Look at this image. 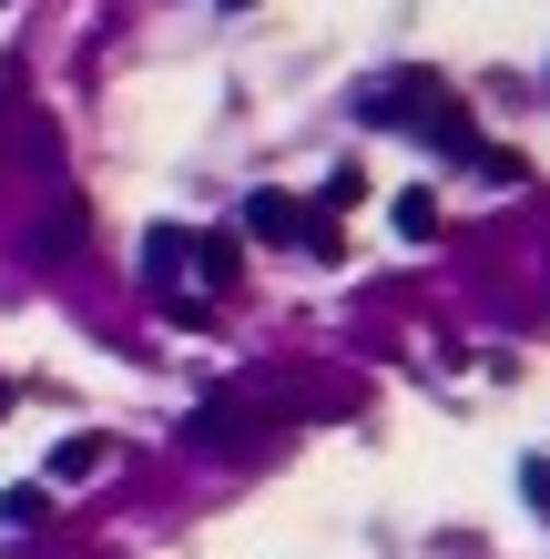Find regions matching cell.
<instances>
[{"mask_svg": "<svg viewBox=\"0 0 550 559\" xmlns=\"http://www.w3.org/2000/svg\"><path fill=\"white\" fill-rule=\"evenodd\" d=\"M316 204H327V214H347V204H367V163H337V174L316 183Z\"/></svg>", "mask_w": 550, "mask_h": 559, "instance_id": "52a82bcc", "label": "cell"}, {"mask_svg": "<svg viewBox=\"0 0 550 559\" xmlns=\"http://www.w3.org/2000/svg\"><path fill=\"white\" fill-rule=\"evenodd\" d=\"M224 11H255V0H224Z\"/></svg>", "mask_w": 550, "mask_h": 559, "instance_id": "7c38bea8", "label": "cell"}, {"mask_svg": "<svg viewBox=\"0 0 550 559\" xmlns=\"http://www.w3.org/2000/svg\"><path fill=\"white\" fill-rule=\"evenodd\" d=\"M0 417H11V367H0Z\"/></svg>", "mask_w": 550, "mask_h": 559, "instance_id": "8fae6325", "label": "cell"}, {"mask_svg": "<svg viewBox=\"0 0 550 559\" xmlns=\"http://www.w3.org/2000/svg\"><path fill=\"white\" fill-rule=\"evenodd\" d=\"M245 235H266V245H306L316 254V265H337V224H316L306 204H285V193H255V204H245Z\"/></svg>", "mask_w": 550, "mask_h": 559, "instance_id": "7a4b0ae2", "label": "cell"}, {"mask_svg": "<svg viewBox=\"0 0 550 559\" xmlns=\"http://www.w3.org/2000/svg\"><path fill=\"white\" fill-rule=\"evenodd\" d=\"M520 488H530V509L550 519V457H530V468H520Z\"/></svg>", "mask_w": 550, "mask_h": 559, "instance_id": "30bf717a", "label": "cell"}, {"mask_svg": "<svg viewBox=\"0 0 550 559\" xmlns=\"http://www.w3.org/2000/svg\"><path fill=\"white\" fill-rule=\"evenodd\" d=\"M194 265H204V285L224 295V285H245V245L235 235H194Z\"/></svg>", "mask_w": 550, "mask_h": 559, "instance_id": "5b68a950", "label": "cell"}, {"mask_svg": "<svg viewBox=\"0 0 550 559\" xmlns=\"http://www.w3.org/2000/svg\"><path fill=\"white\" fill-rule=\"evenodd\" d=\"M398 235H408V245L438 235V193H398Z\"/></svg>", "mask_w": 550, "mask_h": 559, "instance_id": "9c48e42d", "label": "cell"}, {"mask_svg": "<svg viewBox=\"0 0 550 559\" xmlns=\"http://www.w3.org/2000/svg\"><path fill=\"white\" fill-rule=\"evenodd\" d=\"M459 163H469V174H479V183H490V193H510V183H530V163H520V153H510V143H469Z\"/></svg>", "mask_w": 550, "mask_h": 559, "instance_id": "277c9868", "label": "cell"}, {"mask_svg": "<svg viewBox=\"0 0 550 559\" xmlns=\"http://www.w3.org/2000/svg\"><path fill=\"white\" fill-rule=\"evenodd\" d=\"M184 265H194V235L153 224V235H143V285H153V306H174L184 325H204V295H184Z\"/></svg>", "mask_w": 550, "mask_h": 559, "instance_id": "3957f363", "label": "cell"}, {"mask_svg": "<svg viewBox=\"0 0 550 559\" xmlns=\"http://www.w3.org/2000/svg\"><path fill=\"white\" fill-rule=\"evenodd\" d=\"M42 519H51V488H42V478L0 488V530H42Z\"/></svg>", "mask_w": 550, "mask_h": 559, "instance_id": "8992f818", "label": "cell"}, {"mask_svg": "<svg viewBox=\"0 0 550 559\" xmlns=\"http://www.w3.org/2000/svg\"><path fill=\"white\" fill-rule=\"evenodd\" d=\"M103 457H113L103 438H61V448H51V478H92V468H103Z\"/></svg>", "mask_w": 550, "mask_h": 559, "instance_id": "ba28073f", "label": "cell"}, {"mask_svg": "<svg viewBox=\"0 0 550 559\" xmlns=\"http://www.w3.org/2000/svg\"><path fill=\"white\" fill-rule=\"evenodd\" d=\"M367 122H398V133H418V143H438L448 163H459L479 133H469V103L448 92L438 72H398V82H367V103H358Z\"/></svg>", "mask_w": 550, "mask_h": 559, "instance_id": "6da1fadb", "label": "cell"}]
</instances>
